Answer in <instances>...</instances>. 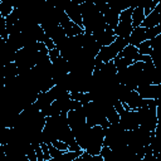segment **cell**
<instances>
[{"label": "cell", "instance_id": "9", "mask_svg": "<svg viewBox=\"0 0 161 161\" xmlns=\"http://www.w3.org/2000/svg\"><path fill=\"white\" fill-rule=\"evenodd\" d=\"M79 107H82V104L77 101L70 99L69 93H68V94H65L63 97H59V98H57L55 101L52 102L50 108H49V116H58V114H62V113H68L69 111L77 109Z\"/></svg>", "mask_w": 161, "mask_h": 161}, {"label": "cell", "instance_id": "8", "mask_svg": "<svg viewBox=\"0 0 161 161\" xmlns=\"http://www.w3.org/2000/svg\"><path fill=\"white\" fill-rule=\"evenodd\" d=\"M138 5L137 4H132L128 9L123 10L119 16H118V23H117V26L114 28V35L117 38H122V39H126L130 36L131 31H132V19H131V15H132V10Z\"/></svg>", "mask_w": 161, "mask_h": 161}, {"label": "cell", "instance_id": "15", "mask_svg": "<svg viewBox=\"0 0 161 161\" xmlns=\"http://www.w3.org/2000/svg\"><path fill=\"white\" fill-rule=\"evenodd\" d=\"M93 35V38H94V40L99 44V47H106V45H109L112 42H114L116 40V35H114V31H113V29H111V28H106L104 30H101V31H98V33H94V34H92Z\"/></svg>", "mask_w": 161, "mask_h": 161}, {"label": "cell", "instance_id": "24", "mask_svg": "<svg viewBox=\"0 0 161 161\" xmlns=\"http://www.w3.org/2000/svg\"><path fill=\"white\" fill-rule=\"evenodd\" d=\"M48 147H49V155H50V158L58 157V156H60V155L63 153L62 151H59L58 148H55V147L52 146V145H48Z\"/></svg>", "mask_w": 161, "mask_h": 161}, {"label": "cell", "instance_id": "20", "mask_svg": "<svg viewBox=\"0 0 161 161\" xmlns=\"http://www.w3.org/2000/svg\"><path fill=\"white\" fill-rule=\"evenodd\" d=\"M160 4V1L158 0H151V1H146V3H143V4H141L142 5V9H143V14H145V16H147L157 5Z\"/></svg>", "mask_w": 161, "mask_h": 161}, {"label": "cell", "instance_id": "6", "mask_svg": "<svg viewBox=\"0 0 161 161\" xmlns=\"http://www.w3.org/2000/svg\"><path fill=\"white\" fill-rule=\"evenodd\" d=\"M160 34H161V24L155 26V28H151V29H147V28H143V26H137V28L132 29L130 36L127 38V43L130 45L137 47L140 43L153 39V38L158 36Z\"/></svg>", "mask_w": 161, "mask_h": 161}, {"label": "cell", "instance_id": "16", "mask_svg": "<svg viewBox=\"0 0 161 161\" xmlns=\"http://www.w3.org/2000/svg\"><path fill=\"white\" fill-rule=\"evenodd\" d=\"M160 23H161V4H158L147 16H145V20L142 21L140 26L151 29V28L160 25Z\"/></svg>", "mask_w": 161, "mask_h": 161}, {"label": "cell", "instance_id": "18", "mask_svg": "<svg viewBox=\"0 0 161 161\" xmlns=\"http://www.w3.org/2000/svg\"><path fill=\"white\" fill-rule=\"evenodd\" d=\"M14 10V4H11L10 1H5V0H0V14L1 16L5 19L6 16H9Z\"/></svg>", "mask_w": 161, "mask_h": 161}, {"label": "cell", "instance_id": "13", "mask_svg": "<svg viewBox=\"0 0 161 161\" xmlns=\"http://www.w3.org/2000/svg\"><path fill=\"white\" fill-rule=\"evenodd\" d=\"M142 99H160L161 86L160 84H146L140 86L135 89Z\"/></svg>", "mask_w": 161, "mask_h": 161}, {"label": "cell", "instance_id": "4", "mask_svg": "<svg viewBox=\"0 0 161 161\" xmlns=\"http://www.w3.org/2000/svg\"><path fill=\"white\" fill-rule=\"evenodd\" d=\"M126 130L121 127L119 123L109 125L107 128H104V141L103 146H107L109 148H118L122 146H127L126 142Z\"/></svg>", "mask_w": 161, "mask_h": 161}, {"label": "cell", "instance_id": "19", "mask_svg": "<svg viewBox=\"0 0 161 161\" xmlns=\"http://www.w3.org/2000/svg\"><path fill=\"white\" fill-rule=\"evenodd\" d=\"M151 40V39H150ZM150 40H146V42H142V43H140L136 48H137V50H138V53L141 54V55H148L150 57V53H151V43H150Z\"/></svg>", "mask_w": 161, "mask_h": 161}, {"label": "cell", "instance_id": "23", "mask_svg": "<svg viewBox=\"0 0 161 161\" xmlns=\"http://www.w3.org/2000/svg\"><path fill=\"white\" fill-rule=\"evenodd\" d=\"M40 148H42V152H43V158L44 160H49L50 158V155H49V147L47 143L42 142L40 143Z\"/></svg>", "mask_w": 161, "mask_h": 161}, {"label": "cell", "instance_id": "22", "mask_svg": "<svg viewBox=\"0 0 161 161\" xmlns=\"http://www.w3.org/2000/svg\"><path fill=\"white\" fill-rule=\"evenodd\" d=\"M50 145L54 146L55 148H58V150L62 151V152H67V151H69L68 145H67L65 142H63V141H54V142H52Z\"/></svg>", "mask_w": 161, "mask_h": 161}, {"label": "cell", "instance_id": "2", "mask_svg": "<svg viewBox=\"0 0 161 161\" xmlns=\"http://www.w3.org/2000/svg\"><path fill=\"white\" fill-rule=\"evenodd\" d=\"M156 112H157V107L143 106L141 108H137L136 114H137L138 127L147 132H155V130L158 127V118Z\"/></svg>", "mask_w": 161, "mask_h": 161}, {"label": "cell", "instance_id": "11", "mask_svg": "<svg viewBox=\"0 0 161 161\" xmlns=\"http://www.w3.org/2000/svg\"><path fill=\"white\" fill-rule=\"evenodd\" d=\"M58 21L67 36H75V35H80L84 33L83 28H80L77 24H74L73 21H70L69 18L65 15V13L60 9H58Z\"/></svg>", "mask_w": 161, "mask_h": 161}, {"label": "cell", "instance_id": "5", "mask_svg": "<svg viewBox=\"0 0 161 161\" xmlns=\"http://www.w3.org/2000/svg\"><path fill=\"white\" fill-rule=\"evenodd\" d=\"M83 107L84 114H86V122L88 126H101L102 128H107L109 126L108 121L106 119L103 109L99 107L98 103L96 102H88Z\"/></svg>", "mask_w": 161, "mask_h": 161}, {"label": "cell", "instance_id": "14", "mask_svg": "<svg viewBox=\"0 0 161 161\" xmlns=\"http://www.w3.org/2000/svg\"><path fill=\"white\" fill-rule=\"evenodd\" d=\"M67 121H68V125H69L72 131L78 128V127H80V126H83L84 123H87L83 107H79V108L73 109V111H69L67 113Z\"/></svg>", "mask_w": 161, "mask_h": 161}, {"label": "cell", "instance_id": "10", "mask_svg": "<svg viewBox=\"0 0 161 161\" xmlns=\"http://www.w3.org/2000/svg\"><path fill=\"white\" fill-rule=\"evenodd\" d=\"M123 104V109L118 113L119 116V125L123 130L126 131H131V130H136L138 128V121H137V114L136 111L130 109L125 103Z\"/></svg>", "mask_w": 161, "mask_h": 161}, {"label": "cell", "instance_id": "1", "mask_svg": "<svg viewBox=\"0 0 161 161\" xmlns=\"http://www.w3.org/2000/svg\"><path fill=\"white\" fill-rule=\"evenodd\" d=\"M80 13H82V25L84 33L94 34L107 28L103 15L98 11L94 3L92 1H80L79 3Z\"/></svg>", "mask_w": 161, "mask_h": 161}, {"label": "cell", "instance_id": "21", "mask_svg": "<svg viewBox=\"0 0 161 161\" xmlns=\"http://www.w3.org/2000/svg\"><path fill=\"white\" fill-rule=\"evenodd\" d=\"M73 161H103L102 156L101 155H97V156H92V155H88L87 152H83L82 155H79L77 158H74Z\"/></svg>", "mask_w": 161, "mask_h": 161}, {"label": "cell", "instance_id": "7", "mask_svg": "<svg viewBox=\"0 0 161 161\" xmlns=\"http://www.w3.org/2000/svg\"><path fill=\"white\" fill-rule=\"evenodd\" d=\"M104 141V128L101 126H93L91 127V132L87 140V145L84 148V152L92 156H97L101 153V150L103 147Z\"/></svg>", "mask_w": 161, "mask_h": 161}, {"label": "cell", "instance_id": "17", "mask_svg": "<svg viewBox=\"0 0 161 161\" xmlns=\"http://www.w3.org/2000/svg\"><path fill=\"white\" fill-rule=\"evenodd\" d=\"M131 19H132V28H137V26H140L142 24V21L145 20V14H143V9H142L141 4H138L132 10Z\"/></svg>", "mask_w": 161, "mask_h": 161}, {"label": "cell", "instance_id": "12", "mask_svg": "<svg viewBox=\"0 0 161 161\" xmlns=\"http://www.w3.org/2000/svg\"><path fill=\"white\" fill-rule=\"evenodd\" d=\"M63 11L65 13V15L69 18L70 21H73L74 24H77L78 26L83 28L82 25V13H80V8H79V1H65V5L63 8Z\"/></svg>", "mask_w": 161, "mask_h": 161}, {"label": "cell", "instance_id": "3", "mask_svg": "<svg viewBox=\"0 0 161 161\" xmlns=\"http://www.w3.org/2000/svg\"><path fill=\"white\" fill-rule=\"evenodd\" d=\"M128 43L126 39H122V38H116L114 42H112L109 45H106V47H101L98 54L96 55L94 58V64H102V63H108V62H112L121 50H123L125 47H127Z\"/></svg>", "mask_w": 161, "mask_h": 161}]
</instances>
